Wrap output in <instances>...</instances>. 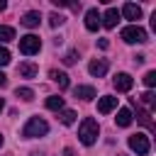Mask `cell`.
Instances as JSON below:
<instances>
[{"instance_id": "obj_1", "label": "cell", "mask_w": 156, "mask_h": 156, "mask_svg": "<svg viewBox=\"0 0 156 156\" xmlns=\"http://www.w3.org/2000/svg\"><path fill=\"white\" fill-rule=\"evenodd\" d=\"M98 134H100L98 122H95L93 117H85V119L80 122V127H78V139H80L85 146H93L95 139H98Z\"/></svg>"}, {"instance_id": "obj_2", "label": "cell", "mask_w": 156, "mask_h": 156, "mask_svg": "<svg viewBox=\"0 0 156 156\" xmlns=\"http://www.w3.org/2000/svg\"><path fill=\"white\" fill-rule=\"evenodd\" d=\"M49 132V124H46V119H41V117H32L24 127H22V136L24 139H37V136H44Z\"/></svg>"}, {"instance_id": "obj_3", "label": "cell", "mask_w": 156, "mask_h": 156, "mask_svg": "<svg viewBox=\"0 0 156 156\" xmlns=\"http://www.w3.org/2000/svg\"><path fill=\"white\" fill-rule=\"evenodd\" d=\"M122 39H124L127 44H144V41H149V39H146V29H141L139 24L124 27V29H122Z\"/></svg>"}, {"instance_id": "obj_4", "label": "cell", "mask_w": 156, "mask_h": 156, "mask_svg": "<svg viewBox=\"0 0 156 156\" xmlns=\"http://www.w3.org/2000/svg\"><path fill=\"white\" fill-rule=\"evenodd\" d=\"M39 49H41V39H39L37 34H24V37H20V51H22L24 56L37 54Z\"/></svg>"}, {"instance_id": "obj_5", "label": "cell", "mask_w": 156, "mask_h": 156, "mask_svg": "<svg viewBox=\"0 0 156 156\" xmlns=\"http://www.w3.org/2000/svg\"><path fill=\"white\" fill-rule=\"evenodd\" d=\"M129 149H132V151H136L139 156H146V154H149V149H151L149 136H146V134H139V132H136V134H132V136H129Z\"/></svg>"}, {"instance_id": "obj_6", "label": "cell", "mask_w": 156, "mask_h": 156, "mask_svg": "<svg viewBox=\"0 0 156 156\" xmlns=\"http://www.w3.org/2000/svg\"><path fill=\"white\" fill-rule=\"evenodd\" d=\"M112 85H115V90H117V93H127V90H132L134 78H132L129 73H117V76H115V80H112Z\"/></svg>"}, {"instance_id": "obj_7", "label": "cell", "mask_w": 156, "mask_h": 156, "mask_svg": "<svg viewBox=\"0 0 156 156\" xmlns=\"http://www.w3.org/2000/svg\"><path fill=\"white\" fill-rule=\"evenodd\" d=\"M107 61L105 58H93L90 63H88V71H90V76H95V78H102L105 73H107Z\"/></svg>"}, {"instance_id": "obj_8", "label": "cell", "mask_w": 156, "mask_h": 156, "mask_svg": "<svg viewBox=\"0 0 156 156\" xmlns=\"http://www.w3.org/2000/svg\"><path fill=\"white\" fill-rule=\"evenodd\" d=\"M115 107H117V98H112V95L98 98V112H100V115H107V112H112Z\"/></svg>"}, {"instance_id": "obj_9", "label": "cell", "mask_w": 156, "mask_h": 156, "mask_svg": "<svg viewBox=\"0 0 156 156\" xmlns=\"http://www.w3.org/2000/svg\"><path fill=\"white\" fill-rule=\"evenodd\" d=\"M100 27V12L95 10V7H90L88 12H85V29L88 32H95Z\"/></svg>"}, {"instance_id": "obj_10", "label": "cell", "mask_w": 156, "mask_h": 156, "mask_svg": "<svg viewBox=\"0 0 156 156\" xmlns=\"http://www.w3.org/2000/svg\"><path fill=\"white\" fill-rule=\"evenodd\" d=\"M20 22H22L24 27H39V22H41V12H39V10H29V12L22 15Z\"/></svg>"}, {"instance_id": "obj_11", "label": "cell", "mask_w": 156, "mask_h": 156, "mask_svg": "<svg viewBox=\"0 0 156 156\" xmlns=\"http://www.w3.org/2000/svg\"><path fill=\"white\" fill-rule=\"evenodd\" d=\"M100 20H102V24H105L107 29L117 27V22H119V12H117V7H110V10H107V12L100 17Z\"/></svg>"}, {"instance_id": "obj_12", "label": "cell", "mask_w": 156, "mask_h": 156, "mask_svg": "<svg viewBox=\"0 0 156 156\" xmlns=\"http://www.w3.org/2000/svg\"><path fill=\"white\" fill-rule=\"evenodd\" d=\"M37 71H39V68H37V63H32V61H24V63L17 66V73H20L22 78H34Z\"/></svg>"}, {"instance_id": "obj_13", "label": "cell", "mask_w": 156, "mask_h": 156, "mask_svg": "<svg viewBox=\"0 0 156 156\" xmlns=\"http://www.w3.org/2000/svg\"><path fill=\"white\" fill-rule=\"evenodd\" d=\"M132 119H134V115H132V110H127V107H122V110L117 112V117H115L117 127H129Z\"/></svg>"}, {"instance_id": "obj_14", "label": "cell", "mask_w": 156, "mask_h": 156, "mask_svg": "<svg viewBox=\"0 0 156 156\" xmlns=\"http://www.w3.org/2000/svg\"><path fill=\"white\" fill-rule=\"evenodd\" d=\"M122 15H124L127 20H139V17H141V7L134 5V2H127V5L122 7Z\"/></svg>"}, {"instance_id": "obj_15", "label": "cell", "mask_w": 156, "mask_h": 156, "mask_svg": "<svg viewBox=\"0 0 156 156\" xmlns=\"http://www.w3.org/2000/svg\"><path fill=\"white\" fill-rule=\"evenodd\" d=\"M73 95L80 98V100H93V98H95V88H93V85H78V88L73 90Z\"/></svg>"}, {"instance_id": "obj_16", "label": "cell", "mask_w": 156, "mask_h": 156, "mask_svg": "<svg viewBox=\"0 0 156 156\" xmlns=\"http://www.w3.org/2000/svg\"><path fill=\"white\" fill-rule=\"evenodd\" d=\"M49 76H51V80H54V83H56L61 90H66V88H68V76H66L63 71H56V68H54Z\"/></svg>"}, {"instance_id": "obj_17", "label": "cell", "mask_w": 156, "mask_h": 156, "mask_svg": "<svg viewBox=\"0 0 156 156\" xmlns=\"http://www.w3.org/2000/svg\"><path fill=\"white\" fill-rule=\"evenodd\" d=\"M136 119L146 127V129H154V122H151V112H146V110H141V107H136Z\"/></svg>"}, {"instance_id": "obj_18", "label": "cell", "mask_w": 156, "mask_h": 156, "mask_svg": "<svg viewBox=\"0 0 156 156\" xmlns=\"http://www.w3.org/2000/svg\"><path fill=\"white\" fill-rule=\"evenodd\" d=\"M46 107H49V110H56V112H61V110H63V98H58V95H51V98H46Z\"/></svg>"}, {"instance_id": "obj_19", "label": "cell", "mask_w": 156, "mask_h": 156, "mask_svg": "<svg viewBox=\"0 0 156 156\" xmlns=\"http://www.w3.org/2000/svg\"><path fill=\"white\" fill-rule=\"evenodd\" d=\"M12 39H15V29L7 27V24H0V41L7 44V41H12Z\"/></svg>"}, {"instance_id": "obj_20", "label": "cell", "mask_w": 156, "mask_h": 156, "mask_svg": "<svg viewBox=\"0 0 156 156\" xmlns=\"http://www.w3.org/2000/svg\"><path fill=\"white\" fill-rule=\"evenodd\" d=\"M15 95H17L20 100H24V102H29V100L34 98V90H32V88H17V90H15Z\"/></svg>"}, {"instance_id": "obj_21", "label": "cell", "mask_w": 156, "mask_h": 156, "mask_svg": "<svg viewBox=\"0 0 156 156\" xmlns=\"http://www.w3.org/2000/svg\"><path fill=\"white\" fill-rule=\"evenodd\" d=\"M58 119H61L63 124H73V122H76V112H73V110H61V112H58Z\"/></svg>"}, {"instance_id": "obj_22", "label": "cell", "mask_w": 156, "mask_h": 156, "mask_svg": "<svg viewBox=\"0 0 156 156\" xmlns=\"http://www.w3.org/2000/svg\"><path fill=\"white\" fill-rule=\"evenodd\" d=\"M141 102H144V105H149V107H154V102H156V95H154L151 90H146V93L141 95Z\"/></svg>"}, {"instance_id": "obj_23", "label": "cell", "mask_w": 156, "mask_h": 156, "mask_svg": "<svg viewBox=\"0 0 156 156\" xmlns=\"http://www.w3.org/2000/svg\"><path fill=\"white\" fill-rule=\"evenodd\" d=\"M49 24H51V27H58V24H63V17H61L58 12H51V15H49Z\"/></svg>"}, {"instance_id": "obj_24", "label": "cell", "mask_w": 156, "mask_h": 156, "mask_svg": "<svg viewBox=\"0 0 156 156\" xmlns=\"http://www.w3.org/2000/svg\"><path fill=\"white\" fill-rule=\"evenodd\" d=\"M76 61H78V51H68V54L63 56V63H66V66H73Z\"/></svg>"}, {"instance_id": "obj_25", "label": "cell", "mask_w": 156, "mask_h": 156, "mask_svg": "<svg viewBox=\"0 0 156 156\" xmlns=\"http://www.w3.org/2000/svg\"><path fill=\"white\" fill-rule=\"evenodd\" d=\"M144 83H146L149 88H154V85H156V71H146V76H144Z\"/></svg>"}, {"instance_id": "obj_26", "label": "cell", "mask_w": 156, "mask_h": 156, "mask_svg": "<svg viewBox=\"0 0 156 156\" xmlns=\"http://www.w3.org/2000/svg\"><path fill=\"white\" fill-rule=\"evenodd\" d=\"M10 63V51L5 46H0V66H7Z\"/></svg>"}, {"instance_id": "obj_27", "label": "cell", "mask_w": 156, "mask_h": 156, "mask_svg": "<svg viewBox=\"0 0 156 156\" xmlns=\"http://www.w3.org/2000/svg\"><path fill=\"white\" fill-rule=\"evenodd\" d=\"M51 2H54V5H56V7H68V5H71V2H68V0H51Z\"/></svg>"}, {"instance_id": "obj_28", "label": "cell", "mask_w": 156, "mask_h": 156, "mask_svg": "<svg viewBox=\"0 0 156 156\" xmlns=\"http://www.w3.org/2000/svg\"><path fill=\"white\" fill-rule=\"evenodd\" d=\"M98 46H100V49H110V41H107V39H98Z\"/></svg>"}, {"instance_id": "obj_29", "label": "cell", "mask_w": 156, "mask_h": 156, "mask_svg": "<svg viewBox=\"0 0 156 156\" xmlns=\"http://www.w3.org/2000/svg\"><path fill=\"white\" fill-rule=\"evenodd\" d=\"M5 83H7V76L0 71V88H5Z\"/></svg>"}, {"instance_id": "obj_30", "label": "cell", "mask_w": 156, "mask_h": 156, "mask_svg": "<svg viewBox=\"0 0 156 156\" xmlns=\"http://www.w3.org/2000/svg\"><path fill=\"white\" fill-rule=\"evenodd\" d=\"M63 156H76V154H73V149H63Z\"/></svg>"}, {"instance_id": "obj_31", "label": "cell", "mask_w": 156, "mask_h": 156, "mask_svg": "<svg viewBox=\"0 0 156 156\" xmlns=\"http://www.w3.org/2000/svg\"><path fill=\"white\" fill-rule=\"evenodd\" d=\"M5 7H7V2H5V0H0V12H2Z\"/></svg>"}, {"instance_id": "obj_32", "label": "cell", "mask_w": 156, "mask_h": 156, "mask_svg": "<svg viewBox=\"0 0 156 156\" xmlns=\"http://www.w3.org/2000/svg\"><path fill=\"white\" fill-rule=\"evenodd\" d=\"M2 107H5V102H2V98H0V112H2Z\"/></svg>"}, {"instance_id": "obj_33", "label": "cell", "mask_w": 156, "mask_h": 156, "mask_svg": "<svg viewBox=\"0 0 156 156\" xmlns=\"http://www.w3.org/2000/svg\"><path fill=\"white\" fill-rule=\"evenodd\" d=\"M0 146H2V134H0Z\"/></svg>"}]
</instances>
